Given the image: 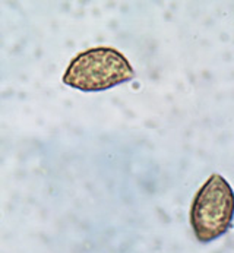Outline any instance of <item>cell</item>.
Here are the masks:
<instances>
[{
    "instance_id": "obj_2",
    "label": "cell",
    "mask_w": 234,
    "mask_h": 253,
    "mask_svg": "<svg viewBox=\"0 0 234 253\" xmlns=\"http://www.w3.org/2000/svg\"><path fill=\"white\" fill-rule=\"evenodd\" d=\"M234 190L232 184L218 173L211 174L195 193L189 222L195 239L200 243H211L233 227Z\"/></svg>"
},
{
    "instance_id": "obj_1",
    "label": "cell",
    "mask_w": 234,
    "mask_h": 253,
    "mask_svg": "<svg viewBox=\"0 0 234 253\" xmlns=\"http://www.w3.org/2000/svg\"><path fill=\"white\" fill-rule=\"evenodd\" d=\"M127 57L113 47H92L78 53L63 73V84L83 92H100L135 79Z\"/></svg>"
}]
</instances>
